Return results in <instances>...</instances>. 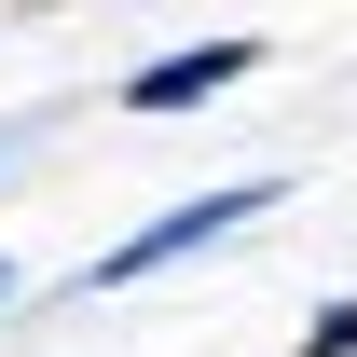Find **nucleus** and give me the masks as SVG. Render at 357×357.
Wrapping results in <instances>:
<instances>
[{"label":"nucleus","mask_w":357,"mask_h":357,"mask_svg":"<svg viewBox=\"0 0 357 357\" xmlns=\"http://www.w3.org/2000/svg\"><path fill=\"white\" fill-rule=\"evenodd\" d=\"M275 206H289V178H206V192H178V206H151L137 234H110L83 275H69V303H110V289H151V275H178V261H206V248H234V234H261Z\"/></svg>","instance_id":"nucleus-1"},{"label":"nucleus","mask_w":357,"mask_h":357,"mask_svg":"<svg viewBox=\"0 0 357 357\" xmlns=\"http://www.w3.org/2000/svg\"><path fill=\"white\" fill-rule=\"evenodd\" d=\"M248 69H261V42H248V28H220V42H178V55H151V69H124V83H110V110H124V124H178V110H220Z\"/></svg>","instance_id":"nucleus-2"},{"label":"nucleus","mask_w":357,"mask_h":357,"mask_svg":"<svg viewBox=\"0 0 357 357\" xmlns=\"http://www.w3.org/2000/svg\"><path fill=\"white\" fill-rule=\"evenodd\" d=\"M289 357H357V289H330V303H316V330H303Z\"/></svg>","instance_id":"nucleus-3"},{"label":"nucleus","mask_w":357,"mask_h":357,"mask_svg":"<svg viewBox=\"0 0 357 357\" xmlns=\"http://www.w3.org/2000/svg\"><path fill=\"white\" fill-rule=\"evenodd\" d=\"M14 303H28V275H14V248H0V316H14Z\"/></svg>","instance_id":"nucleus-4"},{"label":"nucleus","mask_w":357,"mask_h":357,"mask_svg":"<svg viewBox=\"0 0 357 357\" xmlns=\"http://www.w3.org/2000/svg\"><path fill=\"white\" fill-rule=\"evenodd\" d=\"M0 151H14V124H0Z\"/></svg>","instance_id":"nucleus-5"}]
</instances>
